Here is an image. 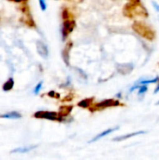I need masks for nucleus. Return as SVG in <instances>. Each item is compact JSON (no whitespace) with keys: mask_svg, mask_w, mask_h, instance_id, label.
<instances>
[{"mask_svg":"<svg viewBox=\"0 0 159 160\" xmlns=\"http://www.w3.org/2000/svg\"><path fill=\"white\" fill-rule=\"evenodd\" d=\"M34 117L37 119H46V120H51V121H58V122L64 121V117H62L58 112H55L39 111L34 113Z\"/></svg>","mask_w":159,"mask_h":160,"instance_id":"1","label":"nucleus"},{"mask_svg":"<svg viewBox=\"0 0 159 160\" xmlns=\"http://www.w3.org/2000/svg\"><path fill=\"white\" fill-rule=\"evenodd\" d=\"M75 26H76V22H75L74 20L67 19V20L64 21L63 25H62V31H61L62 38H63L64 41L67 39V38L68 37V35L70 33H72V31L74 30Z\"/></svg>","mask_w":159,"mask_h":160,"instance_id":"2","label":"nucleus"},{"mask_svg":"<svg viewBox=\"0 0 159 160\" xmlns=\"http://www.w3.org/2000/svg\"><path fill=\"white\" fill-rule=\"evenodd\" d=\"M120 105H121V103L119 102V100L110 98V99L102 100L101 102H99V103L96 104L95 106H93V108H94V111H97V110H103V109L110 108V107H117V106H120Z\"/></svg>","mask_w":159,"mask_h":160,"instance_id":"3","label":"nucleus"},{"mask_svg":"<svg viewBox=\"0 0 159 160\" xmlns=\"http://www.w3.org/2000/svg\"><path fill=\"white\" fill-rule=\"evenodd\" d=\"M36 47H37V53L42 57V58H48V55H49V50H48V47L47 45L41 41V40H37L36 42Z\"/></svg>","mask_w":159,"mask_h":160,"instance_id":"4","label":"nucleus"},{"mask_svg":"<svg viewBox=\"0 0 159 160\" xmlns=\"http://www.w3.org/2000/svg\"><path fill=\"white\" fill-rule=\"evenodd\" d=\"M117 129H119V127H115V128H108V129H106V130L102 131L101 133L97 134V136H95L93 139H91V140L88 142V143H93V142H97L98 140H100V139H102V138H104V137H106V136L110 135L111 133L114 132V131H115V130H117Z\"/></svg>","mask_w":159,"mask_h":160,"instance_id":"5","label":"nucleus"},{"mask_svg":"<svg viewBox=\"0 0 159 160\" xmlns=\"http://www.w3.org/2000/svg\"><path fill=\"white\" fill-rule=\"evenodd\" d=\"M147 131H143V130H140V131H136V132H132L127 135H123V136H119V137H115L114 139H112V142H122V141H126L127 139H130L132 137H136L139 135H142V134H146Z\"/></svg>","mask_w":159,"mask_h":160,"instance_id":"6","label":"nucleus"},{"mask_svg":"<svg viewBox=\"0 0 159 160\" xmlns=\"http://www.w3.org/2000/svg\"><path fill=\"white\" fill-rule=\"evenodd\" d=\"M72 47V43L69 42V44H67L65 49L62 51V58L67 66H69V51Z\"/></svg>","mask_w":159,"mask_h":160,"instance_id":"7","label":"nucleus"},{"mask_svg":"<svg viewBox=\"0 0 159 160\" xmlns=\"http://www.w3.org/2000/svg\"><path fill=\"white\" fill-rule=\"evenodd\" d=\"M35 148H37V145H30V146H22V147H18L13 149L10 153H28L32 150H34Z\"/></svg>","mask_w":159,"mask_h":160,"instance_id":"8","label":"nucleus"},{"mask_svg":"<svg viewBox=\"0 0 159 160\" xmlns=\"http://www.w3.org/2000/svg\"><path fill=\"white\" fill-rule=\"evenodd\" d=\"M93 100H94V98H85V99H82V100H81V101L78 103V106H79L80 108L88 109V108H90V107H91V105H92V103H93Z\"/></svg>","mask_w":159,"mask_h":160,"instance_id":"9","label":"nucleus"},{"mask_svg":"<svg viewBox=\"0 0 159 160\" xmlns=\"http://www.w3.org/2000/svg\"><path fill=\"white\" fill-rule=\"evenodd\" d=\"M21 117H22V115L17 112H10L8 113L0 115V118H6V119H19Z\"/></svg>","mask_w":159,"mask_h":160,"instance_id":"10","label":"nucleus"},{"mask_svg":"<svg viewBox=\"0 0 159 160\" xmlns=\"http://www.w3.org/2000/svg\"><path fill=\"white\" fill-rule=\"evenodd\" d=\"M71 111H72V106H66V107H61L60 108V110H59V114L62 116V117H66V116H67V115H69L70 114V112H71Z\"/></svg>","mask_w":159,"mask_h":160,"instance_id":"11","label":"nucleus"},{"mask_svg":"<svg viewBox=\"0 0 159 160\" xmlns=\"http://www.w3.org/2000/svg\"><path fill=\"white\" fill-rule=\"evenodd\" d=\"M13 86H14V80H13L12 78H9V79L3 84L2 89H3L4 91L7 92V91H10V90L13 88Z\"/></svg>","mask_w":159,"mask_h":160,"instance_id":"12","label":"nucleus"},{"mask_svg":"<svg viewBox=\"0 0 159 160\" xmlns=\"http://www.w3.org/2000/svg\"><path fill=\"white\" fill-rule=\"evenodd\" d=\"M159 81V76H157L155 79H150V80H144V79H142V80H141V81H139L138 82V83L139 84H141V85H143V84H150V83H157Z\"/></svg>","mask_w":159,"mask_h":160,"instance_id":"13","label":"nucleus"},{"mask_svg":"<svg viewBox=\"0 0 159 160\" xmlns=\"http://www.w3.org/2000/svg\"><path fill=\"white\" fill-rule=\"evenodd\" d=\"M147 90H148V87H147V85H146V84L141 85V86H140V88H139V91H138V97H139V98L143 97V96L146 94Z\"/></svg>","mask_w":159,"mask_h":160,"instance_id":"14","label":"nucleus"},{"mask_svg":"<svg viewBox=\"0 0 159 160\" xmlns=\"http://www.w3.org/2000/svg\"><path fill=\"white\" fill-rule=\"evenodd\" d=\"M42 84H43V82H39L36 85V87H35V89H34L35 95H37V94L40 92V90H41V88H42Z\"/></svg>","mask_w":159,"mask_h":160,"instance_id":"15","label":"nucleus"},{"mask_svg":"<svg viewBox=\"0 0 159 160\" xmlns=\"http://www.w3.org/2000/svg\"><path fill=\"white\" fill-rule=\"evenodd\" d=\"M39 2V6L42 11H45L47 9V4H46V0H38Z\"/></svg>","mask_w":159,"mask_h":160,"instance_id":"16","label":"nucleus"},{"mask_svg":"<svg viewBox=\"0 0 159 160\" xmlns=\"http://www.w3.org/2000/svg\"><path fill=\"white\" fill-rule=\"evenodd\" d=\"M68 16H69L68 10H67V9H64V11H63V18H64V20L69 19V18H68Z\"/></svg>","mask_w":159,"mask_h":160,"instance_id":"17","label":"nucleus"},{"mask_svg":"<svg viewBox=\"0 0 159 160\" xmlns=\"http://www.w3.org/2000/svg\"><path fill=\"white\" fill-rule=\"evenodd\" d=\"M153 6H154V8H155V9L159 12V5L157 3V2H155V1H153Z\"/></svg>","mask_w":159,"mask_h":160,"instance_id":"18","label":"nucleus"},{"mask_svg":"<svg viewBox=\"0 0 159 160\" xmlns=\"http://www.w3.org/2000/svg\"><path fill=\"white\" fill-rule=\"evenodd\" d=\"M158 92H159V81H158V82H157V87H156L155 91H154V94H157Z\"/></svg>","mask_w":159,"mask_h":160,"instance_id":"19","label":"nucleus"},{"mask_svg":"<svg viewBox=\"0 0 159 160\" xmlns=\"http://www.w3.org/2000/svg\"><path fill=\"white\" fill-rule=\"evenodd\" d=\"M55 94H56V93H55L54 91H51V92H49L48 95H49L50 97H52V98H54V97H55Z\"/></svg>","mask_w":159,"mask_h":160,"instance_id":"20","label":"nucleus"},{"mask_svg":"<svg viewBox=\"0 0 159 160\" xmlns=\"http://www.w3.org/2000/svg\"><path fill=\"white\" fill-rule=\"evenodd\" d=\"M12 2H16V3H22V2H26L27 0H9Z\"/></svg>","mask_w":159,"mask_h":160,"instance_id":"21","label":"nucleus"},{"mask_svg":"<svg viewBox=\"0 0 159 160\" xmlns=\"http://www.w3.org/2000/svg\"><path fill=\"white\" fill-rule=\"evenodd\" d=\"M116 97H117L118 98H122V93H121V92H120V93H118V94L116 95Z\"/></svg>","mask_w":159,"mask_h":160,"instance_id":"22","label":"nucleus"},{"mask_svg":"<svg viewBox=\"0 0 159 160\" xmlns=\"http://www.w3.org/2000/svg\"><path fill=\"white\" fill-rule=\"evenodd\" d=\"M157 105H159V101H158V102H157Z\"/></svg>","mask_w":159,"mask_h":160,"instance_id":"23","label":"nucleus"}]
</instances>
